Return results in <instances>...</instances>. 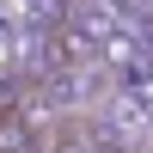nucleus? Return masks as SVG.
Masks as SVG:
<instances>
[{
	"mask_svg": "<svg viewBox=\"0 0 153 153\" xmlns=\"http://www.w3.org/2000/svg\"><path fill=\"white\" fill-rule=\"evenodd\" d=\"M49 61H55V68H68V74L92 68V61H98V31H92L86 19L55 25V37H49Z\"/></svg>",
	"mask_w": 153,
	"mask_h": 153,
	"instance_id": "nucleus-1",
	"label": "nucleus"
},
{
	"mask_svg": "<svg viewBox=\"0 0 153 153\" xmlns=\"http://www.w3.org/2000/svg\"><path fill=\"white\" fill-rule=\"evenodd\" d=\"M0 153H37L31 110H19V104H6V110H0Z\"/></svg>",
	"mask_w": 153,
	"mask_h": 153,
	"instance_id": "nucleus-2",
	"label": "nucleus"
},
{
	"mask_svg": "<svg viewBox=\"0 0 153 153\" xmlns=\"http://www.w3.org/2000/svg\"><path fill=\"white\" fill-rule=\"evenodd\" d=\"M98 61H110V68H141V43H135V31H104L98 37Z\"/></svg>",
	"mask_w": 153,
	"mask_h": 153,
	"instance_id": "nucleus-3",
	"label": "nucleus"
},
{
	"mask_svg": "<svg viewBox=\"0 0 153 153\" xmlns=\"http://www.w3.org/2000/svg\"><path fill=\"white\" fill-rule=\"evenodd\" d=\"M92 153H129V147H123L117 135H98V141H92Z\"/></svg>",
	"mask_w": 153,
	"mask_h": 153,
	"instance_id": "nucleus-4",
	"label": "nucleus"
},
{
	"mask_svg": "<svg viewBox=\"0 0 153 153\" xmlns=\"http://www.w3.org/2000/svg\"><path fill=\"white\" fill-rule=\"evenodd\" d=\"M12 68V37H6V25H0V74Z\"/></svg>",
	"mask_w": 153,
	"mask_h": 153,
	"instance_id": "nucleus-5",
	"label": "nucleus"
}]
</instances>
